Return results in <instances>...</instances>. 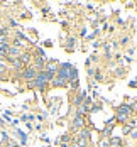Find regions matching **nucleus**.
<instances>
[{"mask_svg":"<svg viewBox=\"0 0 137 147\" xmlns=\"http://www.w3.org/2000/svg\"><path fill=\"white\" fill-rule=\"evenodd\" d=\"M120 142H122L120 137H117V139H112V147H113V146H120Z\"/></svg>","mask_w":137,"mask_h":147,"instance_id":"13","label":"nucleus"},{"mask_svg":"<svg viewBox=\"0 0 137 147\" xmlns=\"http://www.w3.org/2000/svg\"><path fill=\"white\" fill-rule=\"evenodd\" d=\"M61 147H70L68 144H61Z\"/></svg>","mask_w":137,"mask_h":147,"instance_id":"21","label":"nucleus"},{"mask_svg":"<svg viewBox=\"0 0 137 147\" xmlns=\"http://www.w3.org/2000/svg\"><path fill=\"white\" fill-rule=\"evenodd\" d=\"M127 147H129V146H127Z\"/></svg>","mask_w":137,"mask_h":147,"instance_id":"23","label":"nucleus"},{"mask_svg":"<svg viewBox=\"0 0 137 147\" xmlns=\"http://www.w3.org/2000/svg\"><path fill=\"white\" fill-rule=\"evenodd\" d=\"M78 137H81V139H86V140H88V139H90V130H88L86 127H85V129H81Z\"/></svg>","mask_w":137,"mask_h":147,"instance_id":"10","label":"nucleus"},{"mask_svg":"<svg viewBox=\"0 0 137 147\" xmlns=\"http://www.w3.org/2000/svg\"><path fill=\"white\" fill-rule=\"evenodd\" d=\"M51 85H53V86H66L68 81H66V80H61V78H58V76H54V80L51 81Z\"/></svg>","mask_w":137,"mask_h":147,"instance_id":"8","label":"nucleus"},{"mask_svg":"<svg viewBox=\"0 0 137 147\" xmlns=\"http://www.w3.org/2000/svg\"><path fill=\"white\" fill-rule=\"evenodd\" d=\"M129 132H132V129L129 125H124V134H129Z\"/></svg>","mask_w":137,"mask_h":147,"instance_id":"17","label":"nucleus"},{"mask_svg":"<svg viewBox=\"0 0 137 147\" xmlns=\"http://www.w3.org/2000/svg\"><path fill=\"white\" fill-rule=\"evenodd\" d=\"M46 63H47V59L46 58H39V56H36V58H34V68H36L37 71H44Z\"/></svg>","mask_w":137,"mask_h":147,"instance_id":"4","label":"nucleus"},{"mask_svg":"<svg viewBox=\"0 0 137 147\" xmlns=\"http://www.w3.org/2000/svg\"><path fill=\"white\" fill-rule=\"evenodd\" d=\"M70 85H71V88H78V86H80L78 80H75V81H70Z\"/></svg>","mask_w":137,"mask_h":147,"instance_id":"15","label":"nucleus"},{"mask_svg":"<svg viewBox=\"0 0 137 147\" xmlns=\"http://www.w3.org/2000/svg\"><path fill=\"white\" fill-rule=\"evenodd\" d=\"M129 117H124V115H117V122H127Z\"/></svg>","mask_w":137,"mask_h":147,"instance_id":"14","label":"nucleus"},{"mask_svg":"<svg viewBox=\"0 0 137 147\" xmlns=\"http://www.w3.org/2000/svg\"><path fill=\"white\" fill-rule=\"evenodd\" d=\"M98 110H100V105H93V107L90 108V112H93V113H95V112H98Z\"/></svg>","mask_w":137,"mask_h":147,"instance_id":"16","label":"nucleus"},{"mask_svg":"<svg viewBox=\"0 0 137 147\" xmlns=\"http://www.w3.org/2000/svg\"><path fill=\"white\" fill-rule=\"evenodd\" d=\"M2 125H3V120H2V118H0V127H2Z\"/></svg>","mask_w":137,"mask_h":147,"instance_id":"22","label":"nucleus"},{"mask_svg":"<svg viewBox=\"0 0 137 147\" xmlns=\"http://www.w3.org/2000/svg\"><path fill=\"white\" fill-rule=\"evenodd\" d=\"M95 74V69H88V76H93Z\"/></svg>","mask_w":137,"mask_h":147,"instance_id":"19","label":"nucleus"},{"mask_svg":"<svg viewBox=\"0 0 137 147\" xmlns=\"http://www.w3.org/2000/svg\"><path fill=\"white\" fill-rule=\"evenodd\" d=\"M19 61L22 63V66L26 68V66H29V63H30V54L29 53H22L20 56H19Z\"/></svg>","mask_w":137,"mask_h":147,"instance_id":"5","label":"nucleus"},{"mask_svg":"<svg viewBox=\"0 0 137 147\" xmlns=\"http://www.w3.org/2000/svg\"><path fill=\"white\" fill-rule=\"evenodd\" d=\"M81 129H85V117L83 115H80V113H76L75 118H73V122H71V130H81Z\"/></svg>","mask_w":137,"mask_h":147,"instance_id":"2","label":"nucleus"},{"mask_svg":"<svg viewBox=\"0 0 137 147\" xmlns=\"http://www.w3.org/2000/svg\"><path fill=\"white\" fill-rule=\"evenodd\" d=\"M71 140V135L70 134H64V135H61V144H68Z\"/></svg>","mask_w":137,"mask_h":147,"instance_id":"11","label":"nucleus"},{"mask_svg":"<svg viewBox=\"0 0 137 147\" xmlns=\"http://www.w3.org/2000/svg\"><path fill=\"white\" fill-rule=\"evenodd\" d=\"M15 134L19 135V140H20V146H26V144H27V134H26V132H22V130H19V129L15 130Z\"/></svg>","mask_w":137,"mask_h":147,"instance_id":"7","label":"nucleus"},{"mask_svg":"<svg viewBox=\"0 0 137 147\" xmlns=\"http://www.w3.org/2000/svg\"><path fill=\"white\" fill-rule=\"evenodd\" d=\"M132 105H127V103H124L120 105L119 108H117V115H124V117H130L132 115Z\"/></svg>","mask_w":137,"mask_h":147,"instance_id":"3","label":"nucleus"},{"mask_svg":"<svg viewBox=\"0 0 137 147\" xmlns=\"http://www.w3.org/2000/svg\"><path fill=\"white\" fill-rule=\"evenodd\" d=\"M20 76H22L27 83H29V81H34V80H36V76H37V69H36L34 66H30V64H29V66H26V68L22 69Z\"/></svg>","mask_w":137,"mask_h":147,"instance_id":"1","label":"nucleus"},{"mask_svg":"<svg viewBox=\"0 0 137 147\" xmlns=\"http://www.w3.org/2000/svg\"><path fill=\"white\" fill-rule=\"evenodd\" d=\"M85 98H86V93H85V91L78 93V95H76V98H75V105H76V107H81L83 102H85Z\"/></svg>","mask_w":137,"mask_h":147,"instance_id":"6","label":"nucleus"},{"mask_svg":"<svg viewBox=\"0 0 137 147\" xmlns=\"http://www.w3.org/2000/svg\"><path fill=\"white\" fill-rule=\"evenodd\" d=\"M9 47H10V44H0V56H5V58H7Z\"/></svg>","mask_w":137,"mask_h":147,"instance_id":"9","label":"nucleus"},{"mask_svg":"<svg viewBox=\"0 0 137 147\" xmlns=\"http://www.w3.org/2000/svg\"><path fill=\"white\" fill-rule=\"evenodd\" d=\"M130 135H132V139H137V130H132V132H130Z\"/></svg>","mask_w":137,"mask_h":147,"instance_id":"18","label":"nucleus"},{"mask_svg":"<svg viewBox=\"0 0 137 147\" xmlns=\"http://www.w3.org/2000/svg\"><path fill=\"white\" fill-rule=\"evenodd\" d=\"M132 110H136V112H137V103H134V105H132Z\"/></svg>","mask_w":137,"mask_h":147,"instance_id":"20","label":"nucleus"},{"mask_svg":"<svg viewBox=\"0 0 137 147\" xmlns=\"http://www.w3.org/2000/svg\"><path fill=\"white\" fill-rule=\"evenodd\" d=\"M9 32H10V30L7 29V27H0V36H2V37H7Z\"/></svg>","mask_w":137,"mask_h":147,"instance_id":"12","label":"nucleus"}]
</instances>
